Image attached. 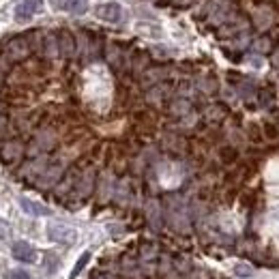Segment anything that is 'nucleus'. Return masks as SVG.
Here are the masks:
<instances>
[{
  "label": "nucleus",
  "instance_id": "nucleus-1",
  "mask_svg": "<svg viewBox=\"0 0 279 279\" xmlns=\"http://www.w3.org/2000/svg\"><path fill=\"white\" fill-rule=\"evenodd\" d=\"M30 52H33V47H30V41L26 35H18L13 37L9 43L5 47V56L9 58L11 62H20V60H26Z\"/></svg>",
  "mask_w": 279,
  "mask_h": 279
},
{
  "label": "nucleus",
  "instance_id": "nucleus-2",
  "mask_svg": "<svg viewBox=\"0 0 279 279\" xmlns=\"http://www.w3.org/2000/svg\"><path fill=\"white\" fill-rule=\"evenodd\" d=\"M47 236L52 238L54 243H65V245H71L77 238V232L67 223H60V221H52L47 226Z\"/></svg>",
  "mask_w": 279,
  "mask_h": 279
},
{
  "label": "nucleus",
  "instance_id": "nucleus-3",
  "mask_svg": "<svg viewBox=\"0 0 279 279\" xmlns=\"http://www.w3.org/2000/svg\"><path fill=\"white\" fill-rule=\"evenodd\" d=\"M62 172H65L62 163L60 161H52L50 165L45 167V172L37 178V187L39 189H50L52 185H58V180L62 178Z\"/></svg>",
  "mask_w": 279,
  "mask_h": 279
},
{
  "label": "nucleus",
  "instance_id": "nucleus-4",
  "mask_svg": "<svg viewBox=\"0 0 279 279\" xmlns=\"http://www.w3.org/2000/svg\"><path fill=\"white\" fill-rule=\"evenodd\" d=\"M26 153V146H24L22 140H7L3 146H0V159H3L5 163H15L20 161Z\"/></svg>",
  "mask_w": 279,
  "mask_h": 279
},
{
  "label": "nucleus",
  "instance_id": "nucleus-5",
  "mask_svg": "<svg viewBox=\"0 0 279 279\" xmlns=\"http://www.w3.org/2000/svg\"><path fill=\"white\" fill-rule=\"evenodd\" d=\"M95 15L108 24H118L123 18V9L118 3H101L95 7Z\"/></svg>",
  "mask_w": 279,
  "mask_h": 279
},
{
  "label": "nucleus",
  "instance_id": "nucleus-6",
  "mask_svg": "<svg viewBox=\"0 0 279 279\" xmlns=\"http://www.w3.org/2000/svg\"><path fill=\"white\" fill-rule=\"evenodd\" d=\"M95 182H97V174H95L92 167H88L82 176L77 178V196L79 200H86V198H90V194L95 191Z\"/></svg>",
  "mask_w": 279,
  "mask_h": 279
},
{
  "label": "nucleus",
  "instance_id": "nucleus-7",
  "mask_svg": "<svg viewBox=\"0 0 279 279\" xmlns=\"http://www.w3.org/2000/svg\"><path fill=\"white\" fill-rule=\"evenodd\" d=\"M56 142H58V135H56V131L50 129V127H43V129H39L35 133V146H37V150H43V153H47V150H52L56 146Z\"/></svg>",
  "mask_w": 279,
  "mask_h": 279
},
{
  "label": "nucleus",
  "instance_id": "nucleus-8",
  "mask_svg": "<svg viewBox=\"0 0 279 279\" xmlns=\"http://www.w3.org/2000/svg\"><path fill=\"white\" fill-rule=\"evenodd\" d=\"M11 253H13L15 260L26 262V264H35V262H37V249L30 243H26V241H18V243H15Z\"/></svg>",
  "mask_w": 279,
  "mask_h": 279
},
{
  "label": "nucleus",
  "instance_id": "nucleus-9",
  "mask_svg": "<svg viewBox=\"0 0 279 279\" xmlns=\"http://www.w3.org/2000/svg\"><path fill=\"white\" fill-rule=\"evenodd\" d=\"M58 41H60V54L65 56V58H73L77 52L75 37L71 35L67 28H62V30H58Z\"/></svg>",
  "mask_w": 279,
  "mask_h": 279
},
{
  "label": "nucleus",
  "instance_id": "nucleus-10",
  "mask_svg": "<svg viewBox=\"0 0 279 279\" xmlns=\"http://www.w3.org/2000/svg\"><path fill=\"white\" fill-rule=\"evenodd\" d=\"M45 58H58L60 54V41H58V35L56 33H45V39H43V52H41Z\"/></svg>",
  "mask_w": 279,
  "mask_h": 279
},
{
  "label": "nucleus",
  "instance_id": "nucleus-11",
  "mask_svg": "<svg viewBox=\"0 0 279 279\" xmlns=\"http://www.w3.org/2000/svg\"><path fill=\"white\" fill-rule=\"evenodd\" d=\"M20 206H22V211L26 213V215H33V217H45V215H52V211L47 209V206L43 204H37L33 200H28V198H20Z\"/></svg>",
  "mask_w": 279,
  "mask_h": 279
},
{
  "label": "nucleus",
  "instance_id": "nucleus-12",
  "mask_svg": "<svg viewBox=\"0 0 279 279\" xmlns=\"http://www.w3.org/2000/svg\"><path fill=\"white\" fill-rule=\"evenodd\" d=\"M77 185V176H75V172L73 170H69L67 172V176L65 178H60L58 180V185H56V196H65L69 194L71 189H73Z\"/></svg>",
  "mask_w": 279,
  "mask_h": 279
},
{
  "label": "nucleus",
  "instance_id": "nucleus-13",
  "mask_svg": "<svg viewBox=\"0 0 279 279\" xmlns=\"http://www.w3.org/2000/svg\"><path fill=\"white\" fill-rule=\"evenodd\" d=\"M146 217L150 221V226H153L155 230L161 228V206H159L155 200H150L146 204Z\"/></svg>",
  "mask_w": 279,
  "mask_h": 279
},
{
  "label": "nucleus",
  "instance_id": "nucleus-14",
  "mask_svg": "<svg viewBox=\"0 0 279 279\" xmlns=\"http://www.w3.org/2000/svg\"><path fill=\"white\" fill-rule=\"evenodd\" d=\"M106 58H108V62L114 69H118L121 67V60H123V50L118 47V43H110L108 45V50H106Z\"/></svg>",
  "mask_w": 279,
  "mask_h": 279
},
{
  "label": "nucleus",
  "instance_id": "nucleus-15",
  "mask_svg": "<svg viewBox=\"0 0 279 279\" xmlns=\"http://www.w3.org/2000/svg\"><path fill=\"white\" fill-rule=\"evenodd\" d=\"M236 159H238V150L234 146H221L219 148V161L223 165H232V163H236Z\"/></svg>",
  "mask_w": 279,
  "mask_h": 279
},
{
  "label": "nucleus",
  "instance_id": "nucleus-16",
  "mask_svg": "<svg viewBox=\"0 0 279 279\" xmlns=\"http://www.w3.org/2000/svg\"><path fill=\"white\" fill-rule=\"evenodd\" d=\"M65 9L73 15H84L88 11V0H67L65 3Z\"/></svg>",
  "mask_w": 279,
  "mask_h": 279
},
{
  "label": "nucleus",
  "instance_id": "nucleus-17",
  "mask_svg": "<svg viewBox=\"0 0 279 279\" xmlns=\"http://www.w3.org/2000/svg\"><path fill=\"white\" fill-rule=\"evenodd\" d=\"M33 11H30L28 9V7L26 5H24V3H20L18 7H15V22H20V24H26V22H30V20H33Z\"/></svg>",
  "mask_w": 279,
  "mask_h": 279
},
{
  "label": "nucleus",
  "instance_id": "nucleus-18",
  "mask_svg": "<svg viewBox=\"0 0 279 279\" xmlns=\"http://www.w3.org/2000/svg\"><path fill=\"white\" fill-rule=\"evenodd\" d=\"M262 133H264V140L277 142L279 140V127H277V123H264V125H262Z\"/></svg>",
  "mask_w": 279,
  "mask_h": 279
},
{
  "label": "nucleus",
  "instance_id": "nucleus-19",
  "mask_svg": "<svg viewBox=\"0 0 279 279\" xmlns=\"http://www.w3.org/2000/svg\"><path fill=\"white\" fill-rule=\"evenodd\" d=\"M247 138H249L253 144H262V142H264V133H262V129L256 123H251L249 127H247Z\"/></svg>",
  "mask_w": 279,
  "mask_h": 279
},
{
  "label": "nucleus",
  "instance_id": "nucleus-20",
  "mask_svg": "<svg viewBox=\"0 0 279 279\" xmlns=\"http://www.w3.org/2000/svg\"><path fill=\"white\" fill-rule=\"evenodd\" d=\"M238 86V95L245 99H249L251 95H256V84L251 82V79H241V84H236Z\"/></svg>",
  "mask_w": 279,
  "mask_h": 279
},
{
  "label": "nucleus",
  "instance_id": "nucleus-21",
  "mask_svg": "<svg viewBox=\"0 0 279 279\" xmlns=\"http://www.w3.org/2000/svg\"><path fill=\"white\" fill-rule=\"evenodd\" d=\"M170 110H172V114L185 116L187 112L191 110V103H189L187 99H176V101H172V106H170Z\"/></svg>",
  "mask_w": 279,
  "mask_h": 279
},
{
  "label": "nucleus",
  "instance_id": "nucleus-22",
  "mask_svg": "<svg viewBox=\"0 0 279 279\" xmlns=\"http://www.w3.org/2000/svg\"><path fill=\"white\" fill-rule=\"evenodd\" d=\"M273 45L275 43L270 37H260V39H256V43H253V50L260 52V54H266V52L273 50Z\"/></svg>",
  "mask_w": 279,
  "mask_h": 279
},
{
  "label": "nucleus",
  "instance_id": "nucleus-23",
  "mask_svg": "<svg viewBox=\"0 0 279 279\" xmlns=\"http://www.w3.org/2000/svg\"><path fill=\"white\" fill-rule=\"evenodd\" d=\"M88 260H90V251H84L82 256H79V260L75 262V266H73V273H71V279H75L79 273L84 270V266L88 264Z\"/></svg>",
  "mask_w": 279,
  "mask_h": 279
},
{
  "label": "nucleus",
  "instance_id": "nucleus-24",
  "mask_svg": "<svg viewBox=\"0 0 279 279\" xmlns=\"http://www.w3.org/2000/svg\"><path fill=\"white\" fill-rule=\"evenodd\" d=\"M232 270H234L236 277H251L253 275V266L247 264V262H236Z\"/></svg>",
  "mask_w": 279,
  "mask_h": 279
},
{
  "label": "nucleus",
  "instance_id": "nucleus-25",
  "mask_svg": "<svg viewBox=\"0 0 279 279\" xmlns=\"http://www.w3.org/2000/svg\"><path fill=\"white\" fill-rule=\"evenodd\" d=\"M43 266L47 273H56V268H58V258L54 256V253H45V258H43Z\"/></svg>",
  "mask_w": 279,
  "mask_h": 279
},
{
  "label": "nucleus",
  "instance_id": "nucleus-26",
  "mask_svg": "<svg viewBox=\"0 0 279 279\" xmlns=\"http://www.w3.org/2000/svg\"><path fill=\"white\" fill-rule=\"evenodd\" d=\"M273 88H262L260 92H258V101H260V106L262 108H266V106H270V101H273Z\"/></svg>",
  "mask_w": 279,
  "mask_h": 279
},
{
  "label": "nucleus",
  "instance_id": "nucleus-27",
  "mask_svg": "<svg viewBox=\"0 0 279 279\" xmlns=\"http://www.w3.org/2000/svg\"><path fill=\"white\" fill-rule=\"evenodd\" d=\"M131 65H133V71H135V73H140L142 69H146V65H148L146 54H138V56H135V60L131 62Z\"/></svg>",
  "mask_w": 279,
  "mask_h": 279
},
{
  "label": "nucleus",
  "instance_id": "nucleus-28",
  "mask_svg": "<svg viewBox=\"0 0 279 279\" xmlns=\"http://www.w3.org/2000/svg\"><path fill=\"white\" fill-rule=\"evenodd\" d=\"M22 3L26 5V7H28V9L33 11V13H39V11L43 9V0H22Z\"/></svg>",
  "mask_w": 279,
  "mask_h": 279
},
{
  "label": "nucleus",
  "instance_id": "nucleus-29",
  "mask_svg": "<svg viewBox=\"0 0 279 279\" xmlns=\"http://www.w3.org/2000/svg\"><path fill=\"white\" fill-rule=\"evenodd\" d=\"M5 279H30V275L24 273V270H20V268H13V270H9V273L5 275Z\"/></svg>",
  "mask_w": 279,
  "mask_h": 279
},
{
  "label": "nucleus",
  "instance_id": "nucleus-30",
  "mask_svg": "<svg viewBox=\"0 0 279 279\" xmlns=\"http://www.w3.org/2000/svg\"><path fill=\"white\" fill-rule=\"evenodd\" d=\"M223 114H226V110H223L221 106H215V108H211L209 110V118H213V121H219V118H223Z\"/></svg>",
  "mask_w": 279,
  "mask_h": 279
},
{
  "label": "nucleus",
  "instance_id": "nucleus-31",
  "mask_svg": "<svg viewBox=\"0 0 279 279\" xmlns=\"http://www.w3.org/2000/svg\"><path fill=\"white\" fill-rule=\"evenodd\" d=\"M202 90L204 92H215V90H217V84H215L213 77H204L202 79Z\"/></svg>",
  "mask_w": 279,
  "mask_h": 279
},
{
  "label": "nucleus",
  "instance_id": "nucleus-32",
  "mask_svg": "<svg viewBox=\"0 0 279 279\" xmlns=\"http://www.w3.org/2000/svg\"><path fill=\"white\" fill-rule=\"evenodd\" d=\"M7 127H9V118H7L3 112H0V135H3L7 131Z\"/></svg>",
  "mask_w": 279,
  "mask_h": 279
},
{
  "label": "nucleus",
  "instance_id": "nucleus-33",
  "mask_svg": "<svg viewBox=\"0 0 279 279\" xmlns=\"http://www.w3.org/2000/svg\"><path fill=\"white\" fill-rule=\"evenodd\" d=\"M92 279H116V277H114V275H110V273H97Z\"/></svg>",
  "mask_w": 279,
  "mask_h": 279
},
{
  "label": "nucleus",
  "instance_id": "nucleus-34",
  "mask_svg": "<svg viewBox=\"0 0 279 279\" xmlns=\"http://www.w3.org/2000/svg\"><path fill=\"white\" fill-rule=\"evenodd\" d=\"M251 3H253V5H256V7H262V5H268V3H270V0H251Z\"/></svg>",
  "mask_w": 279,
  "mask_h": 279
},
{
  "label": "nucleus",
  "instance_id": "nucleus-35",
  "mask_svg": "<svg viewBox=\"0 0 279 279\" xmlns=\"http://www.w3.org/2000/svg\"><path fill=\"white\" fill-rule=\"evenodd\" d=\"M273 67H275V69L279 71V54H277V56H275V58H273Z\"/></svg>",
  "mask_w": 279,
  "mask_h": 279
},
{
  "label": "nucleus",
  "instance_id": "nucleus-36",
  "mask_svg": "<svg viewBox=\"0 0 279 279\" xmlns=\"http://www.w3.org/2000/svg\"><path fill=\"white\" fill-rule=\"evenodd\" d=\"M3 73H5V71H0V88H3Z\"/></svg>",
  "mask_w": 279,
  "mask_h": 279
},
{
  "label": "nucleus",
  "instance_id": "nucleus-37",
  "mask_svg": "<svg viewBox=\"0 0 279 279\" xmlns=\"http://www.w3.org/2000/svg\"><path fill=\"white\" fill-rule=\"evenodd\" d=\"M5 110V106H3V103H0V112H3Z\"/></svg>",
  "mask_w": 279,
  "mask_h": 279
},
{
  "label": "nucleus",
  "instance_id": "nucleus-38",
  "mask_svg": "<svg viewBox=\"0 0 279 279\" xmlns=\"http://www.w3.org/2000/svg\"><path fill=\"white\" fill-rule=\"evenodd\" d=\"M275 123H277V127H279V114H277V121H275Z\"/></svg>",
  "mask_w": 279,
  "mask_h": 279
},
{
  "label": "nucleus",
  "instance_id": "nucleus-39",
  "mask_svg": "<svg viewBox=\"0 0 279 279\" xmlns=\"http://www.w3.org/2000/svg\"><path fill=\"white\" fill-rule=\"evenodd\" d=\"M277 26H279V24H277Z\"/></svg>",
  "mask_w": 279,
  "mask_h": 279
}]
</instances>
